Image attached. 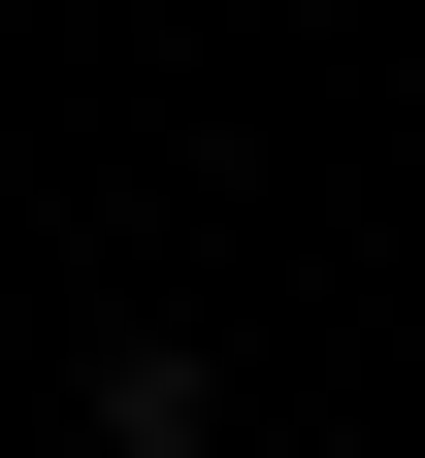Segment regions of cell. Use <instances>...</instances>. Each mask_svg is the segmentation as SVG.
Returning <instances> with one entry per match:
<instances>
[{"label":"cell","instance_id":"1","mask_svg":"<svg viewBox=\"0 0 425 458\" xmlns=\"http://www.w3.org/2000/svg\"><path fill=\"white\" fill-rule=\"evenodd\" d=\"M66 426H98V458H229V360H197V327H98Z\"/></svg>","mask_w":425,"mask_h":458},{"label":"cell","instance_id":"2","mask_svg":"<svg viewBox=\"0 0 425 458\" xmlns=\"http://www.w3.org/2000/svg\"><path fill=\"white\" fill-rule=\"evenodd\" d=\"M229 458H294V426H229Z\"/></svg>","mask_w":425,"mask_h":458},{"label":"cell","instance_id":"3","mask_svg":"<svg viewBox=\"0 0 425 458\" xmlns=\"http://www.w3.org/2000/svg\"><path fill=\"white\" fill-rule=\"evenodd\" d=\"M0 33H33V0H0Z\"/></svg>","mask_w":425,"mask_h":458}]
</instances>
